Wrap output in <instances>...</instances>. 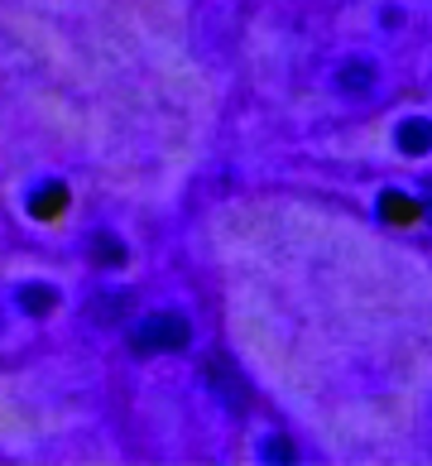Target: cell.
Listing matches in <instances>:
<instances>
[{
  "mask_svg": "<svg viewBox=\"0 0 432 466\" xmlns=\"http://www.w3.org/2000/svg\"><path fill=\"white\" fill-rule=\"evenodd\" d=\"M202 380H206V385H212V390L221 394V400H231L236 409L246 404V385L236 380V370L226 366V360H206V366H202Z\"/></svg>",
  "mask_w": 432,
  "mask_h": 466,
  "instance_id": "2",
  "label": "cell"
},
{
  "mask_svg": "<svg viewBox=\"0 0 432 466\" xmlns=\"http://www.w3.org/2000/svg\"><path fill=\"white\" fill-rule=\"evenodd\" d=\"M379 212H385V221H394V227H408V221H418V202L408 193H385L379 198Z\"/></svg>",
  "mask_w": 432,
  "mask_h": 466,
  "instance_id": "5",
  "label": "cell"
},
{
  "mask_svg": "<svg viewBox=\"0 0 432 466\" xmlns=\"http://www.w3.org/2000/svg\"><path fill=\"white\" fill-rule=\"evenodd\" d=\"M92 260H96V265H106V269L126 265V246H120V236L96 231V236H92Z\"/></svg>",
  "mask_w": 432,
  "mask_h": 466,
  "instance_id": "6",
  "label": "cell"
},
{
  "mask_svg": "<svg viewBox=\"0 0 432 466\" xmlns=\"http://www.w3.org/2000/svg\"><path fill=\"white\" fill-rule=\"evenodd\" d=\"M399 149L404 154H427L432 149V126L427 120H404L399 126Z\"/></svg>",
  "mask_w": 432,
  "mask_h": 466,
  "instance_id": "7",
  "label": "cell"
},
{
  "mask_svg": "<svg viewBox=\"0 0 432 466\" xmlns=\"http://www.w3.org/2000/svg\"><path fill=\"white\" fill-rule=\"evenodd\" d=\"M341 87L346 92H370L375 87V67L370 63H346L341 67Z\"/></svg>",
  "mask_w": 432,
  "mask_h": 466,
  "instance_id": "9",
  "label": "cell"
},
{
  "mask_svg": "<svg viewBox=\"0 0 432 466\" xmlns=\"http://www.w3.org/2000/svg\"><path fill=\"white\" fill-rule=\"evenodd\" d=\"M427 207H432V193H427Z\"/></svg>",
  "mask_w": 432,
  "mask_h": 466,
  "instance_id": "11",
  "label": "cell"
},
{
  "mask_svg": "<svg viewBox=\"0 0 432 466\" xmlns=\"http://www.w3.org/2000/svg\"><path fill=\"white\" fill-rule=\"evenodd\" d=\"M265 457H269V461H293V447H288L284 438H274V442L265 447Z\"/></svg>",
  "mask_w": 432,
  "mask_h": 466,
  "instance_id": "10",
  "label": "cell"
},
{
  "mask_svg": "<svg viewBox=\"0 0 432 466\" xmlns=\"http://www.w3.org/2000/svg\"><path fill=\"white\" fill-rule=\"evenodd\" d=\"M29 212L39 217V221H54V217H63V212H67V187H63V183H44V187H34Z\"/></svg>",
  "mask_w": 432,
  "mask_h": 466,
  "instance_id": "3",
  "label": "cell"
},
{
  "mask_svg": "<svg viewBox=\"0 0 432 466\" xmlns=\"http://www.w3.org/2000/svg\"><path fill=\"white\" fill-rule=\"evenodd\" d=\"M193 341V327H187L183 313H154L130 332V351L154 356V351H183Z\"/></svg>",
  "mask_w": 432,
  "mask_h": 466,
  "instance_id": "1",
  "label": "cell"
},
{
  "mask_svg": "<svg viewBox=\"0 0 432 466\" xmlns=\"http://www.w3.org/2000/svg\"><path fill=\"white\" fill-rule=\"evenodd\" d=\"M86 313H92V322H120L130 313V293H106V299H96Z\"/></svg>",
  "mask_w": 432,
  "mask_h": 466,
  "instance_id": "8",
  "label": "cell"
},
{
  "mask_svg": "<svg viewBox=\"0 0 432 466\" xmlns=\"http://www.w3.org/2000/svg\"><path fill=\"white\" fill-rule=\"evenodd\" d=\"M15 299H20V308L29 318H48L58 308V289H48V284H25L20 293H15Z\"/></svg>",
  "mask_w": 432,
  "mask_h": 466,
  "instance_id": "4",
  "label": "cell"
}]
</instances>
